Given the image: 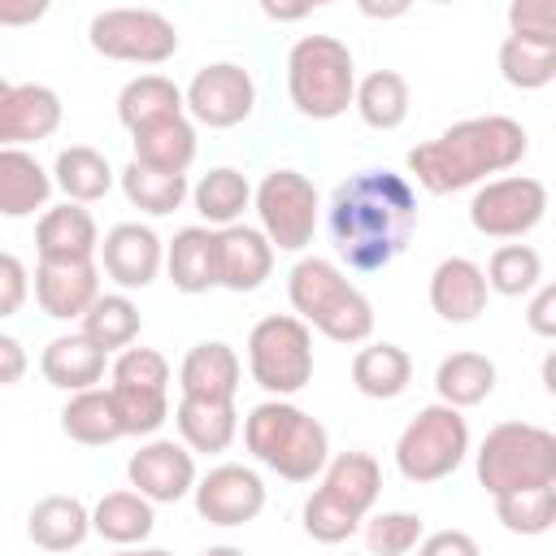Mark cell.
Listing matches in <instances>:
<instances>
[{"label":"cell","instance_id":"13","mask_svg":"<svg viewBox=\"0 0 556 556\" xmlns=\"http://www.w3.org/2000/svg\"><path fill=\"white\" fill-rule=\"evenodd\" d=\"M191 500H195V513L208 521V526H248L261 517L265 508V482L252 465H213L204 478H195L191 486Z\"/></svg>","mask_w":556,"mask_h":556},{"label":"cell","instance_id":"32","mask_svg":"<svg viewBox=\"0 0 556 556\" xmlns=\"http://www.w3.org/2000/svg\"><path fill=\"white\" fill-rule=\"evenodd\" d=\"M165 274L174 282V291H182V295H204L208 287H217V274H213V230L208 226H182L165 243Z\"/></svg>","mask_w":556,"mask_h":556},{"label":"cell","instance_id":"39","mask_svg":"<svg viewBox=\"0 0 556 556\" xmlns=\"http://www.w3.org/2000/svg\"><path fill=\"white\" fill-rule=\"evenodd\" d=\"M500 74L517 91L547 87L556 78V43H534V39L504 35V43H500Z\"/></svg>","mask_w":556,"mask_h":556},{"label":"cell","instance_id":"45","mask_svg":"<svg viewBox=\"0 0 556 556\" xmlns=\"http://www.w3.org/2000/svg\"><path fill=\"white\" fill-rule=\"evenodd\" d=\"M113 387H135V391H169V361L156 348H126L113 361Z\"/></svg>","mask_w":556,"mask_h":556},{"label":"cell","instance_id":"37","mask_svg":"<svg viewBox=\"0 0 556 556\" xmlns=\"http://www.w3.org/2000/svg\"><path fill=\"white\" fill-rule=\"evenodd\" d=\"M139 308L126 291H100L96 304L78 317V334H87L104 356L109 352H126L139 339Z\"/></svg>","mask_w":556,"mask_h":556},{"label":"cell","instance_id":"3","mask_svg":"<svg viewBox=\"0 0 556 556\" xmlns=\"http://www.w3.org/2000/svg\"><path fill=\"white\" fill-rule=\"evenodd\" d=\"M243 443L252 460L287 482H313L330 460L326 426L291 400H261L243 417Z\"/></svg>","mask_w":556,"mask_h":556},{"label":"cell","instance_id":"6","mask_svg":"<svg viewBox=\"0 0 556 556\" xmlns=\"http://www.w3.org/2000/svg\"><path fill=\"white\" fill-rule=\"evenodd\" d=\"M473 469L491 500L526 486H547L556 482V434L534 421H500L478 443Z\"/></svg>","mask_w":556,"mask_h":556},{"label":"cell","instance_id":"9","mask_svg":"<svg viewBox=\"0 0 556 556\" xmlns=\"http://www.w3.org/2000/svg\"><path fill=\"white\" fill-rule=\"evenodd\" d=\"M256 230L269 239L274 252H304L317 230V187L300 169H269L252 187Z\"/></svg>","mask_w":556,"mask_h":556},{"label":"cell","instance_id":"36","mask_svg":"<svg viewBox=\"0 0 556 556\" xmlns=\"http://www.w3.org/2000/svg\"><path fill=\"white\" fill-rule=\"evenodd\" d=\"M61 430H65V439H74V443H83V447H104V443L126 439L109 387L74 391V395L65 400V408H61Z\"/></svg>","mask_w":556,"mask_h":556},{"label":"cell","instance_id":"29","mask_svg":"<svg viewBox=\"0 0 556 556\" xmlns=\"http://www.w3.org/2000/svg\"><path fill=\"white\" fill-rule=\"evenodd\" d=\"M321 491H330L356 517H369L382 495V465L369 452H339L321 469Z\"/></svg>","mask_w":556,"mask_h":556},{"label":"cell","instance_id":"46","mask_svg":"<svg viewBox=\"0 0 556 556\" xmlns=\"http://www.w3.org/2000/svg\"><path fill=\"white\" fill-rule=\"evenodd\" d=\"M508 35L534 39V43H556V4L552 0H513Z\"/></svg>","mask_w":556,"mask_h":556},{"label":"cell","instance_id":"25","mask_svg":"<svg viewBox=\"0 0 556 556\" xmlns=\"http://www.w3.org/2000/svg\"><path fill=\"white\" fill-rule=\"evenodd\" d=\"M174 426H178V443L195 456H213V452H226L239 434V413L235 404H217V400H187L178 395L174 404Z\"/></svg>","mask_w":556,"mask_h":556},{"label":"cell","instance_id":"15","mask_svg":"<svg viewBox=\"0 0 556 556\" xmlns=\"http://www.w3.org/2000/svg\"><path fill=\"white\" fill-rule=\"evenodd\" d=\"M130 491H139L148 504H178L195 486V456L178 439H148L130 460H126Z\"/></svg>","mask_w":556,"mask_h":556},{"label":"cell","instance_id":"19","mask_svg":"<svg viewBox=\"0 0 556 556\" xmlns=\"http://www.w3.org/2000/svg\"><path fill=\"white\" fill-rule=\"evenodd\" d=\"M243 382V361L230 343L222 339H204L195 343L182 365H178V391L187 400H217V404H235Z\"/></svg>","mask_w":556,"mask_h":556},{"label":"cell","instance_id":"38","mask_svg":"<svg viewBox=\"0 0 556 556\" xmlns=\"http://www.w3.org/2000/svg\"><path fill=\"white\" fill-rule=\"evenodd\" d=\"M117 182H122L126 204L139 208V213H148V217H165V213L182 208V200L191 195L187 174H156L148 165H135V161L117 174Z\"/></svg>","mask_w":556,"mask_h":556},{"label":"cell","instance_id":"34","mask_svg":"<svg viewBox=\"0 0 556 556\" xmlns=\"http://www.w3.org/2000/svg\"><path fill=\"white\" fill-rule=\"evenodd\" d=\"M408 78L400 70H374L365 78H356V91H352V109L361 113V122L369 130H395L404 126L408 117Z\"/></svg>","mask_w":556,"mask_h":556},{"label":"cell","instance_id":"23","mask_svg":"<svg viewBox=\"0 0 556 556\" xmlns=\"http://www.w3.org/2000/svg\"><path fill=\"white\" fill-rule=\"evenodd\" d=\"M130 148H135V165H148L156 174H187L191 161H195V148H200L195 122L187 113L152 122V126L130 135Z\"/></svg>","mask_w":556,"mask_h":556},{"label":"cell","instance_id":"4","mask_svg":"<svg viewBox=\"0 0 556 556\" xmlns=\"http://www.w3.org/2000/svg\"><path fill=\"white\" fill-rule=\"evenodd\" d=\"M287 300L295 317L321 330L330 343H365L374 334L369 295L326 256H300L287 274Z\"/></svg>","mask_w":556,"mask_h":556},{"label":"cell","instance_id":"47","mask_svg":"<svg viewBox=\"0 0 556 556\" xmlns=\"http://www.w3.org/2000/svg\"><path fill=\"white\" fill-rule=\"evenodd\" d=\"M26 295H30V274H26L22 256H13V252H0V317H13V313H22Z\"/></svg>","mask_w":556,"mask_h":556},{"label":"cell","instance_id":"14","mask_svg":"<svg viewBox=\"0 0 556 556\" xmlns=\"http://www.w3.org/2000/svg\"><path fill=\"white\" fill-rule=\"evenodd\" d=\"M96 265L122 287V291H143L156 282V274L165 269V243L152 226L143 222H117L113 230H104L100 248H96Z\"/></svg>","mask_w":556,"mask_h":556},{"label":"cell","instance_id":"33","mask_svg":"<svg viewBox=\"0 0 556 556\" xmlns=\"http://www.w3.org/2000/svg\"><path fill=\"white\" fill-rule=\"evenodd\" d=\"M191 204L204 217L208 230L235 226L243 217V208L252 204V182L243 178V169L235 165H213L208 174H200V182L191 187Z\"/></svg>","mask_w":556,"mask_h":556},{"label":"cell","instance_id":"31","mask_svg":"<svg viewBox=\"0 0 556 556\" xmlns=\"http://www.w3.org/2000/svg\"><path fill=\"white\" fill-rule=\"evenodd\" d=\"M413 382V356L400 343H365L352 356V387L365 400H395Z\"/></svg>","mask_w":556,"mask_h":556},{"label":"cell","instance_id":"49","mask_svg":"<svg viewBox=\"0 0 556 556\" xmlns=\"http://www.w3.org/2000/svg\"><path fill=\"white\" fill-rule=\"evenodd\" d=\"M417 556H482V552H478L473 534H465V530H452V526H447V530L421 534Z\"/></svg>","mask_w":556,"mask_h":556},{"label":"cell","instance_id":"16","mask_svg":"<svg viewBox=\"0 0 556 556\" xmlns=\"http://www.w3.org/2000/svg\"><path fill=\"white\" fill-rule=\"evenodd\" d=\"M61 96L43 83H9L0 78V148H26L61 126Z\"/></svg>","mask_w":556,"mask_h":556},{"label":"cell","instance_id":"53","mask_svg":"<svg viewBox=\"0 0 556 556\" xmlns=\"http://www.w3.org/2000/svg\"><path fill=\"white\" fill-rule=\"evenodd\" d=\"M113 556H174V552H165V547H117Z\"/></svg>","mask_w":556,"mask_h":556},{"label":"cell","instance_id":"8","mask_svg":"<svg viewBox=\"0 0 556 556\" xmlns=\"http://www.w3.org/2000/svg\"><path fill=\"white\" fill-rule=\"evenodd\" d=\"M465 456H469V421L460 417V408L447 404L417 408V417L395 439V465L417 486L452 478Z\"/></svg>","mask_w":556,"mask_h":556},{"label":"cell","instance_id":"55","mask_svg":"<svg viewBox=\"0 0 556 556\" xmlns=\"http://www.w3.org/2000/svg\"><path fill=\"white\" fill-rule=\"evenodd\" d=\"M348 556H352V552H348Z\"/></svg>","mask_w":556,"mask_h":556},{"label":"cell","instance_id":"42","mask_svg":"<svg viewBox=\"0 0 556 556\" xmlns=\"http://www.w3.org/2000/svg\"><path fill=\"white\" fill-rule=\"evenodd\" d=\"M361 530H365V547H369V556H408V552L421 543L426 521H421V513L387 508V513L365 517Z\"/></svg>","mask_w":556,"mask_h":556},{"label":"cell","instance_id":"50","mask_svg":"<svg viewBox=\"0 0 556 556\" xmlns=\"http://www.w3.org/2000/svg\"><path fill=\"white\" fill-rule=\"evenodd\" d=\"M26 369H30V356H26L22 339H13V334H0V387H13V382H22V378H26Z\"/></svg>","mask_w":556,"mask_h":556},{"label":"cell","instance_id":"28","mask_svg":"<svg viewBox=\"0 0 556 556\" xmlns=\"http://www.w3.org/2000/svg\"><path fill=\"white\" fill-rule=\"evenodd\" d=\"M182 87L165 74H135L122 91H117V122L135 135L152 122H165V117H182Z\"/></svg>","mask_w":556,"mask_h":556},{"label":"cell","instance_id":"30","mask_svg":"<svg viewBox=\"0 0 556 556\" xmlns=\"http://www.w3.org/2000/svg\"><path fill=\"white\" fill-rule=\"evenodd\" d=\"M156 530V504H148L139 491H109L91 508V534L117 547H139Z\"/></svg>","mask_w":556,"mask_h":556},{"label":"cell","instance_id":"43","mask_svg":"<svg viewBox=\"0 0 556 556\" xmlns=\"http://www.w3.org/2000/svg\"><path fill=\"white\" fill-rule=\"evenodd\" d=\"M300 521H304V534H308L313 543L334 547V543H348V539L361 530V521H365V517H356L348 504H339L330 491H321V486H317V491L304 500Z\"/></svg>","mask_w":556,"mask_h":556},{"label":"cell","instance_id":"1","mask_svg":"<svg viewBox=\"0 0 556 556\" xmlns=\"http://www.w3.org/2000/svg\"><path fill=\"white\" fill-rule=\"evenodd\" d=\"M326 230L348 269L378 274L408 248L417 230V191L395 169H356L334 187Z\"/></svg>","mask_w":556,"mask_h":556},{"label":"cell","instance_id":"40","mask_svg":"<svg viewBox=\"0 0 556 556\" xmlns=\"http://www.w3.org/2000/svg\"><path fill=\"white\" fill-rule=\"evenodd\" d=\"M495 517H500V526H504L508 534H521V539L547 534L552 521H556V482L495 495Z\"/></svg>","mask_w":556,"mask_h":556},{"label":"cell","instance_id":"12","mask_svg":"<svg viewBox=\"0 0 556 556\" xmlns=\"http://www.w3.org/2000/svg\"><path fill=\"white\" fill-rule=\"evenodd\" d=\"M182 109L191 122L208 130H230L252 117L256 109V83L239 61H208L195 70V78L182 91Z\"/></svg>","mask_w":556,"mask_h":556},{"label":"cell","instance_id":"2","mask_svg":"<svg viewBox=\"0 0 556 556\" xmlns=\"http://www.w3.org/2000/svg\"><path fill=\"white\" fill-rule=\"evenodd\" d=\"M530 152V135L508 113H482L452 122L443 135L417 143L408 152V174L430 195H452L465 187H482L491 174L513 169Z\"/></svg>","mask_w":556,"mask_h":556},{"label":"cell","instance_id":"11","mask_svg":"<svg viewBox=\"0 0 556 556\" xmlns=\"http://www.w3.org/2000/svg\"><path fill=\"white\" fill-rule=\"evenodd\" d=\"M547 217V187L530 174L486 178L469 200V226L486 239H526Z\"/></svg>","mask_w":556,"mask_h":556},{"label":"cell","instance_id":"17","mask_svg":"<svg viewBox=\"0 0 556 556\" xmlns=\"http://www.w3.org/2000/svg\"><path fill=\"white\" fill-rule=\"evenodd\" d=\"M274 248L256 226H222L213 230V274L226 291H256L274 274Z\"/></svg>","mask_w":556,"mask_h":556},{"label":"cell","instance_id":"7","mask_svg":"<svg viewBox=\"0 0 556 556\" xmlns=\"http://www.w3.org/2000/svg\"><path fill=\"white\" fill-rule=\"evenodd\" d=\"M248 374L269 400H291L313 382V330L295 313H269L248 330Z\"/></svg>","mask_w":556,"mask_h":556},{"label":"cell","instance_id":"27","mask_svg":"<svg viewBox=\"0 0 556 556\" xmlns=\"http://www.w3.org/2000/svg\"><path fill=\"white\" fill-rule=\"evenodd\" d=\"M113 165H109V156L104 152H96V148H87V143H70V148H61L56 152V161H52V187L70 200V204H96V200H104L109 191H113Z\"/></svg>","mask_w":556,"mask_h":556},{"label":"cell","instance_id":"35","mask_svg":"<svg viewBox=\"0 0 556 556\" xmlns=\"http://www.w3.org/2000/svg\"><path fill=\"white\" fill-rule=\"evenodd\" d=\"M434 391L447 408H473L495 391V361L482 352H452L434 369Z\"/></svg>","mask_w":556,"mask_h":556},{"label":"cell","instance_id":"26","mask_svg":"<svg viewBox=\"0 0 556 556\" xmlns=\"http://www.w3.org/2000/svg\"><path fill=\"white\" fill-rule=\"evenodd\" d=\"M26 534L43 552H74L91 534V508L78 495H43L26 517Z\"/></svg>","mask_w":556,"mask_h":556},{"label":"cell","instance_id":"20","mask_svg":"<svg viewBox=\"0 0 556 556\" xmlns=\"http://www.w3.org/2000/svg\"><path fill=\"white\" fill-rule=\"evenodd\" d=\"M96 248H100V226L91 208L65 200L39 213V226H35L39 261H96Z\"/></svg>","mask_w":556,"mask_h":556},{"label":"cell","instance_id":"48","mask_svg":"<svg viewBox=\"0 0 556 556\" xmlns=\"http://www.w3.org/2000/svg\"><path fill=\"white\" fill-rule=\"evenodd\" d=\"M526 326H530L539 339H556V287H552V282H539V287L530 291Z\"/></svg>","mask_w":556,"mask_h":556},{"label":"cell","instance_id":"41","mask_svg":"<svg viewBox=\"0 0 556 556\" xmlns=\"http://www.w3.org/2000/svg\"><path fill=\"white\" fill-rule=\"evenodd\" d=\"M482 274H486V291L495 295H530L543 282V256L530 243H500Z\"/></svg>","mask_w":556,"mask_h":556},{"label":"cell","instance_id":"22","mask_svg":"<svg viewBox=\"0 0 556 556\" xmlns=\"http://www.w3.org/2000/svg\"><path fill=\"white\" fill-rule=\"evenodd\" d=\"M39 374H43L56 391H65V395L91 391V387L104 378V352H100L87 334L70 330V334H56V339L39 352Z\"/></svg>","mask_w":556,"mask_h":556},{"label":"cell","instance_id":"24","mask_svg":"<svg viewBox=\"0 0 556 556\" xmlns=\"http://www.w3.org/2000/svg\"><path fill=\"white\" fill-rule=\"evenodd\" d=\"M52 174L26 148H0V217H30L48 208Z\"/></svg>","mask_w":556,"mask_h":556},{"label":"cell","instance_id":"44","mask_svg":"<svg viewBox=\"0 0 556 556\" xmlns=\"http://www.w3.org/2000/svg\"><path fill=\"white\" fill-rule=\"evenodd\" d=\"M122 434H156L169 417V391H135V387H109Z\"/></svg>","mask_w":556,"mask_h":556},{"label":"cell","instance_id":"51","mask_svg":"<svg viewBox=\"0 0 556 556\" xmlns=\"http://www.w3.org/2000/svg\"><path fill=\"white\" fill-rule=\"evenodd\" d=\"M48 17V0H0V26H35Z\"/></svg>","mask_w":556,"mask_h":556},{"label":"cell","instance_id":"54","mask_svg":"<svg viewBox=\"0 0 556 556\" xmlns=\"http://www.w3.org/2000/svg\"><path fill=\"white\" fill-rule=\"evenodd\" d=\"M200 556H243L239 547H230V543H217V547H204Z\"/></svg>","mask_w":556,"mask_h":556},{"label":"cell","instance_id":"21","mask_svg":"<svg viewBox=\"0 0 556 556\" xmlns=\"http://www.w3.org/2000/svg\"><path fill=\"white\" fill-rule=\"evenodd\" d=\"M430 308L452 321L465 326L486 308V274L478 261L469 256H443L430 274Z\"/></svg>","mask_w":556,"mask_h":556},{"label":"cell","instance_id":"5","mask_svg":"<svg viewBox=\"0 0 556 556\" xmlns=\"http://www.w3.org/2000/svg\"><path fill=\"white\" fill-rule=\"evenodd\" d=\"M356 61L352 48L334 35H300L287 52V96L300 117L334 122L352 109Z\"/></svg>","mask_w":556,"mask_h":556},{"label":"cell","instance_id":"52","mask_svg":"<svg viewBox=\"0 0 556 556\" xmlns=\"http://www.w3.org/2000/svg\"><path fill=\"white\" fill-rule=\"evenodd\" d=\"M308 13V4H295V9H278V4H265V17H274V22H295V17H304Z\"/></svg>","mask_w":556,"mask_h":556},{"label":"cell","instance_id":"18","mask_svg":"<svg viewBox=\"0 0 556 556\" xmlns=\"http://www.w3.org/2000/svg\"><path fill=\"white\" fill-rule=\"evenodd\" d=\"M100 295L96 261H39L35 265V304L52 321H78Z\"/></svg>","mask_w":556,"mask_h":556},{"label":"cell","instance_id":"10","mask_svg":"<svg viewBox=\"0 0 556 556\" xmlns=\"http://www.w3.org/2000/svg\"><path fill=\"white\" fill-rule=\"evenodd\" d=\"M87 43L104 61L165 65L178 52V26L156 9H100L87 22Z\"/></svg>","mask_w":556,"mask_h":556}]
</instances>
